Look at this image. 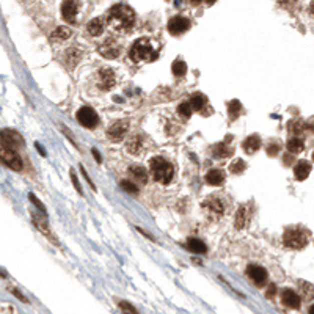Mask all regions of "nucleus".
I'll return each mask as SVG.
<instances>
[{"label":"nucleus","mask_w":314,"mask_h":314,"mask_svg":"<svg viewBox=\"0 0 314 314\" xmlns=\"http://www.w3.org/2000/svg\"><path fill=\"white\" fill-rule=\"evenodd\" d=\"M247 217H248V214H247V207H245V206L239 207L237 215H236V226H237L239 229L247 225Z\"/></svg>","instance_id":"28"},{"label":"nucleus","mask_w":314,"mask_h":314,"mask_svg":"<svg viewBox=\"0 0 314 314\" xmlns=\"http://www.w3.org/2000/svg\"><path fill=\"white\" fill-rule=\"evenodd\" d=\"M30 200L33 201V204H35V206H37V207H40V211L43 212V215H46V207L43 206V203H41V201H40V200H38L37 196H35L33 193H30Z\"/></svg>","instance_id":"37"},{"label":"nucleus","mask_w":314,"mask_h":314,"mask_svg":"<svg viewBox=\"0 0 314 314\" xmlns=\"http://www.w3.org/2000/svg\"><path fill=\"white\" fill-rule=\"evenodd\" d=\"M120 308L124 314H138V311L131 303H127V301H120Z\"/></svg>","instance_id":"34"},{"label":"nucleus","mask_w":314,"mask_h":314,"mask_svg":"<svg viewBox=\"0 0 314 314\" xmlns=\"http://www.w3.org/2000/svg\"><path fill=\"white\" fill-rule=\"evenodd\" d=\"M273 294H275V286H273V284H270L269 290H267V297H273Z\"/></svg>","instance_id":"41"},{"label":"nucleus","mask_w":314,"mask_h":314,"mask_svg":"<svg viewBox=\"0 0 314 314\" xmlns=\"http://www.w3.org/2000/svg\"><path fill=\"white\" fill-rule=\"evenodd\" d=\"M149 170L153 178L160 184H168L173 178V165L164 157H153L149 160Z\"/></svg>","instance_id":"2"},{"label":"nucleus","mask_w":314,"mask_h":314,"mask_svg":"<svg viewBox=\"0 0 314 314\" xmlns=\"http://www.w3.org/2000/svg\"><path fill=\"white\" fill-rule=\"evenodd\" d=\"M206 182L211 185H222L225 182V173L222 170H211L206 174Z\"/></svg>","instance_id":"18"},{"label":"nucleus","mask_w":314,"mask_h":314,"mask_svg":"<svg viewBox=\"0 0 314 314\" xmlns=\"http://www.w3.org/2000/svg\"><path fill=\"white\" fill-rule=\"evenodd\" d=\"M127 131H129V121L127 120H118L115 121L107 131V135L112 142H121L126 137Z\"/></svg>","instance_id":"7"},{"label":"nucleus","mask_w":314,"mask_h":314,"mask_svg":"<svg viewBox=\"0 0 314 314\" xmlns=\"http://www.w3.org/2000/svg\"><path fill=\"white\" fill-rule=\"evenodd\" d=\"M69 37H71V30H69L68 27H65V26L55 29V32L51 35L52 41H65V40H68Z\"/></svg>","instance_id":"26"},{"label":"nucleus","mask_w":314,"mask_h":314,"mask_svg":"<svg viewBox=\"0 0 314 314\" xmlns=\"http://www.w3.org/2000/svg\"><path fill=\"white\" fill-rule=\"evenodd\" d=\"M240 112H242V106H240V102L239 101H231L229 104H228V113H229V116H231V120H236L237 116L240 115Z\"/></svg>","instance_id":"29"},{"label":"nucleus","mask_w":314,"mask_h":314,"mask_svg":"<svg viewBox=\"0 0 314 314\" xmlns=\"http://www.w3.org/2000/svg\"><path fill=\"white\" fill-rule=\"evenodd\" d=\"M309 171H311V165H309V162H306V160L298 162V164L295 165V168H294V174H295V178H297L298 181L306 179V178H308V174H309Z\"/></svg>","instance_id":"17"},{"label":"nucleus","mask_w":314,"mask_h":314,"mask_svg":"<svg viewBox=\"0 0 314 314\" xmlns=\"http://www.w3.org/2000/svg\"><path fill=\"white\" fill-rule=\"evenodd\" d=\"M33 217V222H35V225H37V228L38 229H41L44 234H48L49 237H51V240H54V242H57L52 236H51V232H49V225H48V222H46V215H40V214H33L32 215Z\"/></svg>","instance_id":"21"},{"label":"nucleus","mask_w":314,"mask_h":314,"mask_svg":"<svg viewBox=\"0 0 314 314\" xmlns=\"http://www.w3.org/2000/svg\"><path fill=\"white\" fill-rule=\"evenodd\" d=\"M71 179H73V184H74V187H76V190L82 195V189H80V184H79V181H77V176H76V171L74 170H71Z\"/></svg>","instance_id":"38"},{"label":"nucleus","mask_w":314,"mask_h":314,"mask_svg":"<svg viewBox=\"0 0 314 314\" xmlns=\"http://www.w3.org/2000/svg\"><path fill=\"white\" fill-rule=\"evenodd\" d=\"M247 275L250 280L254 283V284H258V286H262L265 281H267V272L264 267L261 265H256V264H250L247 267Z\"/></svg>","instance_id":"9"},{"label":"nucleus","mask_w":314,"mask_h":314,"mask_svg":"<svg viewBox=\"0 0 314 314\" xmlns=\"http://www.w3.org/2000/svg\"><path fill=\"white\" fill-rule=\"evenodd\" d=\"M11 292H13V294H15L16 297H19V298H21L22 301H27V298H26L24 295H22V294L19 292V290H16V289H11Z\"/></svg>","instance_id":"40"},{"label":"nucleus","mask_w":314,"mask_h":314,"mask_svg":"<svg viewBox=\"0 0 314 314\" xmlns=\"http://www.w3.org/2000/svg\"><path fill=\"white\" fill-rule=\"evenodd\" d=\"M187 247H189L190 251L198 253V254H203V253H206V250H207L206 243H204L203 240H200V239H195V237H192V239L187 240Z\"/></svg>","instance_id":"23"},{"label":"nucleus","mask_w":314,"mask_h":314,"mask_svg":"<svg viewBox=\"0 0 314 314\" xmlns=\"http://www.w3.org/2000/svg\"><path fill=\"white\" fill-rule=\"evenodd\" d=\"M305 129V123L301 121V120H297V121H292V123H289V131H292L295 134L301 132Z\"/></svg>","instance_id":"33"},{"label":"nucleus","mask_w":314,"mask_h":314,"mask_svg":"<svg viewBox=\"0 0 314 314\" xmlns=\"http://www.w3.org/2000/svg\"><path fill=\"white\" fill-rule=\"evenodd\" d=\"M131 58L135 63H143V62H153L157 58V51L154 46L151 44L149 40L143 38L135 41V44L131 49Z\"/></svg>","instance_id":"3"},{"label":"nucleus","mask_w":314,"mask_h":314,"mask_svg":"<svg viewBox=\"0 0 314 314\" xmlns=\"http://www.w3.org/2000/svg\"><path fill=\"white\" fill-rule=\"evenodd\" d=\"M243 170H245V162L240 160V159L234 160V162L231 164V167H229V171H231V173H236V174L240 173V171H243Z\"/></svg>","instance_id":"32"},{"label":"nucleus","mask_w":314,"mask_h":314,"mask_svg":"<svg viewBox=\"0 0 314 314\" xmlns=\"http://www.w3.org/2000/svg\"><path fill=\"white\" fill-rule=\"evenodd\" d=\"M65 63L69 66V68H74L79 62H80V58H82V52H80L79 49L76 48H71V49H68L65 52Z\"/></svg>","instance_id":"16"},{"label":"nucleus","mask_w":314,"mask_h":314,"mask_svg":"<svg viewBox=\"0 0 314 314\" xmlns=\"http://www.w3.org/2000/svg\"><path fill=\"white\" fill-rule=\"evenodd\" d=\"M129 173H131V176H134L137 181H140L142 184H146L148 182V171L140 167V165H134L129 168Z\"/></svg>","instance_id":"22"},{"label":"nucleus","mask_w":314,"mask_h":314,"mask_svg":"<svg viewBox=\"0 0 314 314\" xmlns=\"http://www.w3.org/2000/svg\"><path fill=\"white\" fill-rule=\"evenodd\" d=\"M0 145H2L4 149L16 151L19 146L24 145V140H22V137L16 131L4 129V131H0Z\"/></svg>","instance_id":"5"},{"label":"nucleus","mask_w":314,"mask_h":314,"mask_svg":"<svg viewBox=\"0 0 314 314\" xmlns=\"http://www.w3.org/2000/svg\"><path fill=\"white\" fill-rule=\"evenodd\" d=\"M309 314H314V306L312 305L309 306Z\"/></svg>","instance_id":"43"},{"label":"nucleus","mask_w":314,"mask_h":314,"mask_svg":"<svg viewBox=\"0 0 314 314\" xmlns=\"http://www.w3.org/2000/svg\"><path fill=\"white\" fill-rule=\"evenodd\" d=\"M283 242L284 245L289 247V248H303L306 245V234L303 229L300 228H290L284 232L283 236Z\"/></svg>","instance_id":"4"},{"label":"nucleus","mask_w":314,"mask_h":314,"mask_svg":"<svg viewBox=\"0 0 314 314\" xmlns=\"http://www.w3.org/2000/svg\"><path fill=\"white\" fill-rule=\"evenodd\" d=\"M126 148H127V151H129L131 154L137 156L142 151V137L134 135L132 138H129V142H127Z\"/></svg>","instance_id":"24"},{"label":"nucleus","mask_w":314,"mask_h":314,"mask_svg":"<svg viewBox=\"0 0 314 314\" xmlns=\"http://www.w3.org/2000/svg\"><path fill=\"white\" fill-rule=\"evenodd\" d=\"M261 148V138L258 135H250L245 142H243V149H245V153L251 154V153H256V151Z\"/></svg>","instance_id":"19"},{"label":"nucleus","mask_w":314,"mask_h":314,"mask_svg":"<svg viewBox=\"0 0 314 314\" xmlns=\"http://www.w3.org/2000/svg\"><path fill=\"white\" fill-rule=\"evenodd\" d=\"M116 82L115 73L110 68H102L99 71V87L101 90H110Z\"/></svg>","instance_id":"11"},{"label":"nucleus","mask_w":314,"mask_h":314,"mask_svg":"<svg viewBox=\"0 0 314 314\" xmlns=\"http://www.w3.org/2000/svg\"><path fill=\"white\" fill-rule=\"evenodd\" d=\"M121 52V48H120V44L118 43H115L113 40H109L104 43L101 48H99V54L104 55L106 58H116L120 55Z\"/></svg>","instance_id":"13"},{"label":"nucleus","mask_w":314,"mask_h":314,"mask_svg":"<svg viewBox=\"0 0 314 314\" xmlns=\"http://www.w3.org/2000/svg\"><path fill=\"white\" fill-rule=\"evenodd\" d=\"M276 151H280V146L272 145V146L269 148V154H270V156H275V154H276Z\"/></svg>","instance_id":"39"},{"label":"nucleus","mask_w":314,"mask_h":314,"mask_svg":"<svg viewBox=\"0 0 314 314\" xmlns=\"http://www.w3.org/2000/svg\"><path fill=\"white\" fill-rule=\"evenodd\" d=\"M171 71H173L174 76L181 77V76H184L185 73H187V65H185L184 62H181V60H176L171 66Z\"/></svg>","instance_id":"30"},{"label":"nucleus","mask_w":314,"mask_h":314,"mask_svg":"<svg viewBox=\"0 0 314 314\" xmlns=\"http://www.w3.org/2000/svg\"><path fill=\"white\" fill-rule=\"evenodd\" d=\"M93 156L96 157L98 162H101V156H99V153H98V149H93Z\"/></svg>","instance_id":"42"},{"label":"nucleus","mask_w":314,"mask_h":314,"mask_svg":"<svg viewBox=\"0 0 314 314\" xmlns=\"http://www.w3.org/2000/svg\"><path fill=\"white\" fill-rule=\"evenodd\" d=\"M206 206L215 214H222L223 212V204H222V201H220V200H209L206 203Z\"/></svg>","instance_id":"31"},{"label":"nucleus","mask_w":314,"mask_h":314,"mask_svg":"<svg viewBox=\"0 0 314 314\" xmlns=\"http://www.w3.org/2000/svg\"><path fill=\"white\" fill-rule=\"evenodd\" d=\"M206 102H207V98L204 95H201V93H195V95L190 96L187 104H189L192 112H193V110H201L206 106Z\"/></svg>","instance_id":"20"},{"label":"nucleus","mask_w":314,"mask_h":314,"mask_svg":"<svg viewBox=\"0 0 314 314\" xmlns=\"http://www.w3.org/2000/svg\"><path fill=\"white\" fill-rule=\"evenodd\" d=\"M178 112L181 113V116H184V118H189V116L192 115V109H190V106H189L187 102L181 104L179 109H178Z\"/></svg>","instance_id":"36"},{"label":"nucleus","mask_w":314,"mask_h":314,"mask_svg":"<svg viewBox=\"0 0 314 314\" xmlns=\"http://www.w3.org/2000/svg\"><path fill=\"white\" fill-rule=\"evenodd\" d=\"M77 120L84 127H88V129H93V127L99 123L98 113L93 110L91 107H82V109H80L77 112Z\"/></svg>","instance_id":"8"},{"label":"nucleus","mask_w":314,"mask_h":314,"mask_svg":"<svg viewBox=\"0 0 314 314\" xmlns=\"http://www.w3.org/2000/svg\"><path fill=\"white\" fill-rule=\"evenodd\" d=\"M104 26H106V19L102 18H95L93 21H90V24L87 26V32L93 37H99V35L104 32Z\"/></svg>","instance_id":"15"},{"label":"nucleus","mask_w":314,"mask_h":314,"mask_svg":"<svg viewBox=\"0 0 314 314\" xmlns=\"http://www.w3.org/2000/svg\"><path fill=\"white\" fill-rule=\"evenodd\" d=\"M189 27H190V21L182 18V16H176V18L170 19V22H168V32L171 35H181L184 32H187Z\"/></svg>","instance_id":"10"},{"label":"nucleus","mask_w":314,"mask_h":314,"mask_svg":"<svg viewBox=\"0 0 314 314\" xmlns=\"http://www.w3.org/2000/svg\"><path fill=\"white\" fill-rule=\"evenodd\" d=\"M212 153H214V156H215V157L223 159V157H228V156H231V154H232V149H231L229 146H226L225 143H218V145H215V146H214Z\"/></svg>","instance_id":"27"},{"label":"nucleus","mask_w":314,"mask_h":314,"mask_svg":"<svg viewBox=\"0 0 314 314\" xmlns=\"http://www.w3.org/2000/svg\"><path fill=\"white\" fill-rule=\"evenodd\" d=\"M303 148H305V142L301 140V138H298V137L289 138V142H287V151H289V153H294V154L301 153Z\"/></svg>","instance_id":"25"},{"label":"nucleus","mask_w":314,"mask_h":314,"mask_svg":"<svg viewBox=\"0 0 314 314\" xmlns=\"http://www.w3.org/2000/svg\"><path fill=\"white\" fill-rule=\"evenodd\" d=\"M77 11H79V4L73 2V0H68L62 5V16L65 21H68L69 24H73L77 18Z\"/></svg>","instance_id":"12"},{"label":"nucleus","mask_w":314,"mask_h":314,"mask_svg":"<svg viewBox=\"0 0 314 314\" xmlns=\"http://www.w3.org/2000/svg\"><path fill=\"white\" fill-rule=\"evenodd\" d=\"M0 162L11 170H16V171L22 170V159L19 157L16 151L0 148Z\"/></svg>","instance_id":"6"},{"label":"nucleus","mask_w":314,"mask_h":314,"mask_svg":"<svg viewBox=\"0 0 314 314\" xmlns=\"http://www.w3.org/2000/svg\"><path fill=\"white\" fill-rule=\"evenodd\" d=\"M121 187L126 190V192H129V193H137L138 192V187H137V185L135 184H132L131 181H121Z\"/></svg>","instance_id":"35"},{"label":"nucleus","mask_w":314,"mask_h":314,"mask_svg":"<svg viewBox=\"0 0 314 314\" xmlns=\"http://www.w3.org/2000/svg\"><path fill=\"white\" fill-rule=\"evenodd\" d=\"M281 301L283 305L287 306V308H292V309H297L300 306V297L297 295V292H294V290L290 289H284L281 292Z\"/></svg>","instance_id":"14"},{"label":"nucleus","mask_w":314,"mask_h":314,"mask_svg":"<svg viewBox=\"0 0 314 314\" xmlns=\"http://www.w3.org/2000/svg\"><path fill=\"white\" fill-rule=\"evenodd\" d=\"M109 21L110 24L120 30H127L131 29L134 21H135V13L129 5L118 4L110 8L109 11Z\"/></svg>","instance_id":"1"}]
</instances>
